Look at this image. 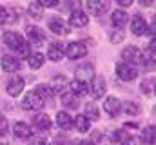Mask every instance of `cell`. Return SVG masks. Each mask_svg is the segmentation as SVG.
<instances>
[{"mask_svg": "<svg viewBox=\"0 0 156 145\" xmlns=\"http://www.w3.org/2000/svg\"><path fill=\"white\" fill-rule=\"evenodd\" d=\"M4 44L11 49V51H15L18 56H22V58H29V44L24 40V36L18 35V33H13V31H7L5 35H4Z\"/></svg>", "mask_w": 156, "mask_h": 145, "instance_id": "cell-1", "label": "cell"}, {"mask_svg": "<svg viewBox=\"0 0 156 145\" xmlns=\"http://www.w3.org/2000/svg\"><path fill=\"white\" fill-rule=\"evenodd\" d=\"M44 105H45V102L37 94V91L26 93V96H24L22 102H20V107L24 109V111H38V109H42Z\"/></svg>", "mask_w": 156, "mask_h": 145, "instance_id": "cell-2", "label": "cell"}, {"mask_svg": "<svg viewBox=\"0 0 156 145\" xmlns=\"http://www.w3.org/2000/svg\"><path fill=\"white\" fill-rule=\"evenodd\" d=\"M122 62L123 64H129V65H138V64H142V51L136 47V45H127V47H123L122 49Z\"/></svg>", "mask_w": 156, "mask_h": 145, "instance_id": "cell-3", "label": "cell"}, {"mask_svg": "<svg viewBox=\"0 0 156 145\" xmlns=\"http://www.w3.org/2000/svg\"><path fill=\"white\" fill-rule=\"evenodd\" d=\"M47 26H49L51 33H55L56 36H66V35H69V33H71L69 24H67L62 16H51V18H49V22H47Z\"/></svg>", "mask_w": 156, "mask_h": 145, "instance_id": "cell-4", "label": "cell"}, {"mask_svg": "<svg viewBox=\"0 0 156 145\" xmlns=\"http://www.w3.org/2000/svg\"><path fill=\"white\" fill-rule=\"evenodd\" d=\"M64 55H67V58H71V60H78V58H83L87 55V47L83 42H69L66 45Z\"/></svg>", "mask_w": 156, "mask_h": 145, "instance_id": "cell-5", "label": "cell"}, {"mask_svg": "<svg viewBox=\"0 0 156 145\" xmlns=\"http://www.w3.org/2000/svg\"><path fill=\"white\" fill-rule=\"evenodd\" d=\"M87 85H89V93H91V96H93L94 100L104 98V94H105V78L94 76Z\"/></svg>", "mask_w": 156, "mask_h": 145, "instance_id": "cell-6", "label": "cell"}, {"mask_svg": "<svg viewBox=\"0 0 156 145\" xmlns=\"http://www.w3.org/2000/svg\"><path fill=\"white\" fill-rule=\"evenodd\" d=\"M116 76L123 82H133L136 76H138V71L134 65H129V64H123V62H118L116 64Z\"/></svg>", "mask_w": 156, "mask_h": 145, "instance_id": "cell-7", "label": "cell"}, {"mask_svg": "<svg viewBox=\"0 0 156 145\" xmlns=\"http://www.w3.org/2000/svg\"><path fill=\"white\" fill-rule=\"evenodd\" d=\"M109 4H111V0H85L87 11L94 16H102L109 9Z\"/></svg>", "mask_w": 156, "mask_h": 145, "instance_id": "cell-8", "label": "cell"}, {"mask_svg": "<svg viewBox=\"0 0 156 145\" xmlns=\"http://www.w3.org/2000/svg\"><path fill=\"white\" fill-rule=\"evenodd\" d=\"M24 87H26V82H24V78H22V76H13V78L7 82V87H5V91H7V94H9V96L16 98L18 94H22Z\"/></svg>", "mask_w": 156, "mask_h": 145, "instance_id": "cell-9", "label": "cell"}, {"mask_svg": "<svg viewBox=\"0 0 156 145\" xmlns=\"http://www.w3.org/2000/svg\"><path fill=\"white\" fill-rule=\"evenodd\" d=\"M0 65L5 72H16L22 67V62L18 56H13V55H4L2 60H0Z\"/></svg>", "mask_w": 156, "mask_h": 145, "instance_id": "cell-10", "label": "cell"}, {"mask_svg": "<svg viewBox=\"0 0 156 145\" xmlns=\"http://www.w3.org/2000/svg\"><path fill=\"white\" fill-rule=\"evenodd\" d=\"M64 53H66V45L60 44V42H53L47 47V58L51 62H60L64 58Z\"/></svg>", "mask_w": 156, "mask_h": 145, "instance_id": "cell-11", "label": "cell"}, {"mask_svg": "<svg viewBox=\"0 0 156 145\" xmlns=\"http://www.w3.org/2000/svg\"><path fill=\"white\" fill-rule=\"evenodd\" d=\"M26 35H27L29 44L40 45V44L45 42V33H44L40 27H37V26H27V27H26Z\"/></svg>", "mask_w": 156, "mask_h": 145, "instance_id": "cell-12", "label": "cell"}, {"mask_svg": "<svg viewBox=\"0 0 156 145\" xmlns=\"http://www.w3.org/2000/svg\"><path fill=\"white\" fill-rule=\"evenodd\" d=\"M147 22H145V18L142 16V15H134V18L131 20V33L134 36H142L147 33Z\"/></svg>", "mask_w": 156, "mask_h": 145, "instance_id": "cell-13", "label": "cell"}, {"mask_svg": "<svg viewBox=\"0 0 156 145\" xmlns=\"http://www.w3.org/2000/svg\"><path fill=\"white\" fill-rule=\"evenodd\" d=\"M89 24V15L83 13L82 9L76 11H71V16H69V26L71 27H85Z\"/></svg>", "mask_w": 156, "mask_h": 145, "instance_id": "cell-14", "label": "cell"}, {"mask_svg": "<svg viewBox=\"0 0 156 145\" xmlns=\"http://www.w3.org/2000/svg\"><path fill=\"white\" fill-rule=\"evenodd\" d=\"M33 127L37 129V131H49L51 127H53V122H51V118L47 116V114H44V112H38V114H35L33 116Z\"/></svg>", "mask_w": 156, "mask_h": 145, "instance_id": "cell-15", "label": "cell"}, {"mask_svg": "<svg viewBox=\"0 0 156 145\" xmlns=\"http://www.w3.org/2000/svg\"><path fill=\"white\" fill-rule=\"evenodd\" d=\"M94 76H96L94 74V65H91V64H83V65H78L76 67V78L82 80V82H85V83H89Z\"/></svg>", "mask_w": 156, "mask_h": 145, "instance_id": "cell-16", "label": "cell"}, {"mask_svg": "<svg viewBox=\"0 0 156 145\" xmlns=\"http://www.w3.org/2000/svg\"><path fill=\"white\" fill-rule=\"evenodd\" d=\"M127 22H129V15H127V11H123V9H116V11L111 15V24H113L115 29H123V27L127 26Z\"/></svg>", "mask_w": 156, "mask_h": 145, "instance_id": "cell-17", "label": "cell"}, {"mask_svg": "<svg viewBox=\"0 0 156 145\" xmlns=\"http://www.w3.org/2000/svg\"><path fill=\"white\" fill-rule=\"evenodd\" d=\"M104 111L109 114V116H116L122 111V104L116 96H105V102H104Z\"/></svg>", "mask_w": 156, "mask_h": 145, "instance_id": "cell-18", "label": "cell"}, {"mask_svg": "<svg viewBox=\"0 0 156 145\" xmlns=\"http://www.w3.org/2000/svg\"><path fill=\"white\" fill-rule=\"evenodd\" d=\"M13 133H15L16 138H22V140H27V138L33 136V129H31V125L26 123V122H16L15 127H13Z\"/></svg>", "mask_w": 156, "mask_h": 145, "instance_id": "cell-19", "label": "cell"}, {"mask_svg": "<svg viewBox=\"0 0 156 145\" xmlns=\"http://www.w3.org/2000/svg\"><path fill=\"white\" fill-rule=\"evenodd\" d=\"M49 87H51V91L53 93H64L67 87H69V82H67V78L64 76V74H56L55 78H53V82L49 83Z\"/></svg>", "mask_w": 156, "mask_h": 145, "instance_id": "cell-20", "label": "cell"}, {"mask_svg": "<svg viewBox=\"0 0 156 145\" xmlns=\"http://www.w3.org/2000/svg\"><path fill=\"white\" fill-rule=\"evenodd\" d=\"M55 122H56V125H58L62 131H67V129L73 127V116H71L69 112H66V111H60V112L56 114Z\"/></svg>", "mask_w": 156, "mask_h": 145, "instance_id": "cell-21", "label": "cell"}, {"mask_svg": "<svg viewBox=\"0 0 156 145\" xmlns=\"http://www.w3.org/2000/svg\"><path fill=\"white\" fill-rule=\"evenodd\" d=\"M62 105L66 109H71V111H75V109L80 107V98H78L76 94H73L71 91H67V93H62Z\"/></svg>", "mask_w": 156, "mask_h": 145, "instance_id": "cell-22", "label": "cell"}, {"mask_svg": "<svg viewBox=\"0 0 156 145\" xmlns=\"http://www.w3.org/2000/svg\"><path fill=\"white\" fill-rule=\"evenodd\" d=\"M69 91H71L73 94H76V96H83V94L89 93V85H87L85 82L75 78L73 82H69Z\"/></svg>", "mask_w": 156, "mask_h": 145, "instance_id": "cell-23", "label": "cell"}, {"mask_svg": "<svg viewBox=\"0 0 156 145\" xmlns=\"http://www.w3.org/2000/svg\"><path fill=\"white\" fill-rule=\"evenodd\" d=\"M73 125H75V129H76L78 133H89V129H91V120H87L83 114H76V116L73 118Z\"/></svg>", "mask_w": 156, "mask_h": 145, "instance_id": "cell-24", "label": "cell"}, {"mask_svg": "<svg viewBox=\"0 0 156 145\" xmlns=\"http://www.w3.org/2000/svg\"><path fill=\"white\" fill-rule=\"evenodd\" d=\"M27 15H29L33 20H42V16H44V7L40 5L38 2H31V4L27 5Z\"/></svg>", "mask_w": 156, "mask_h": 145, "instance_id": "cell-25", "label": "cell"}, {"mask_svg": "<svg viewBox=\"0 0 156 145\" xmlns=\"http://www.w3.org/2000/svg\"><path fill=\"white\" fill-rule=\"evenodd\" d=\"M83 116L87 118V120H93V122H96L98 118H100V111H98V107L93 104V102H87L85 104V107H83Z\"/></svg>", "mask_w": 156, "mask_h": 145, "instance_id": "cell-26", "label": "cell"}, {"mask_svg": "<svg viewBox=\"0 0 156 145\" xmlns=\"http://www.w3.org/2000/svg\"><path fill=\"white\" fill-rule=\"evenodd\" d=\"M27 62H29V67L31 69H40L44 65V62H45V56L42 53H33V55H29Z\"/></svg>", "mask_w": 156, "mask_h": 145, "instance_id": "cell-27", "label": "cell"}, {"mask_svg": "<svg viewBox=\"0 0 156 145\" xmlns=\"http://www.w3.org/2000/svg\"><path fill=\"white\" fill-rule=\"evenodd\" d=\"M35 91H37V94H38L44 102H47V100H51V98L55 96V93L51 91V87H49V85H45V83L37 85V89H35Z\"/></svg>", "mask_w": 156, "mask_h": 145, "instance_id": "cell-28", "label": "cell"}, {"mask_svg": "<svg viewBox=\"0 0 156 145\" xmlns=\"http://www.w3.org/2000/svg\"><path fill=\"white\" fill-rule=\"evenodd\" d=\"M109 140H111V143H113V145H125L127 136H125V133H123L122 129H116V131H113V133H111Z\"/></svg>", "mask_w": 156, "mask_h": 145, "instance_id": "cell-29", "label": "cell"}, {"mask_svg": "<svg viewBox=\"0 0 156 145\" xmlns=\"http://www.w3.org/2000/svg\"><path fill=\"white\" fill-rule=\"evenodd\" d=\"M144 143L145 145H154V125H147L144 129Z\"/></svg>", "mask_w": 156, "mask_h": 145, "instance_id": "cell-30", "label": "cell"}, {"mask_svg": "<svg viewBox=\"0 0 156 145\" xmlns=\"http://www.w3.org/2000/svg\"><path fill=\"white\" fill-rule=\"evenodd\" d=\"M122 107H123V111H125L129 116H136V114H140V105L134 104V102H125Z\"/></svg>", "mask_w": 156, "mask_h": 145, "instance_id": "cell-31", "label": "cell"}, {"mask_svg": "<svg viewBox=\"0 0 156 145\" xmlns=\"http://www.w3.org/2000/svg\"><path fill=\"white\" fill-rule=\"evenodd\" d=\"M111 42L113 44H120V42H123V38H125V33H123V29H113V33H111Z\"/></svg>", "mask_w": 156, "mask_h": 145, "instance_id": "cell-32", "label": "cell"}, {"mask_svg": "<svg viewBox=\"0 0 156 145\" xmlns=\"http://www.w3.org/2000/svg\"><path fill=\"white\" fill-rule=\"evenodd\" d=\"M153 83H154L153 78H151V80H144V82H142V93L151 94V93H153Z\"/></svg>", "mask_w": 156, "mask_h": 145, "instance_id": "cell-33", "label": "cell"}, {"mask_svg": "<svg viewBox=\"0 0 156 145\" xmlns=\"http://www.w3.org/2000/svg\"><path fill=\"white\" fill-rule=\"evenodd\" d=\"M9 131V123H7V118L0 114V136H5Z\"/></svg>", "mask_w": 156, "mask_h": 145, "instance_id": "cell-34", "label": "cell"}, {"mask_svg": "<svg viewBox=\"0 0 156 145\" xmlns=\"http://www.w3.org/2000/svg\"><path fill=\"white\" fill-rule=\"evenodd\" d=\"M29 140H31V145H47V138L44 134H40V136H35L33 134Z\"/></svg>", "mask_w": 156, "mask_h": 145, "instance_id": "cell-35", "label": "cell"}, {"mask_svg": "<svg viewBox=\"0 0 156 145\" xmlns=\"http://www.w3.org/2000/svg\"><path fill=\"white\" fill-rule=\"evenodd\" d=\"M7 20H9V9L4 7V5H0V26L7 24Z\"/></svg>", "mask_w": 156, "mask_h": 145, "instance_id": "cell-36", "label": "cell"}, {"mask_svg": "<svg viewBox=\"0 0 156 145\" xmlns=\"http://www.w3.org/2000/svg\"><path fill=\"white\" fill-rule=\"evenodd\" d=\"M125 145H145V143H144V140L140 136H129L125 140Z\"/></svg>", "mask_w": 156, "mask_h": 145, "instance_id": "cell-37", "label": "cell"}, {"mask_svg": "<svg viewBox=\"0 0 156 145\" xmlns=\"http://www.w3.org/2000/svg\"><path fill=\"white\" fill-rule=\"evenodd\" d=\"M42 7H56L60 0H37Z\"/></svg>", "mask_w": 156, "mask_h": 145, "instance_id": "cell-38", "label": "cell"}, {"mask_svg": "<svg viewBox=\"0 0 156 145\" xmlns=\"http://www.w3.org/2000/svg\"><path fill=\"white\" fill-rule=\"evenodd\" d=\"M80 0H67V7L71 9V11H76V9H80Z\"/></svg>", "mask_w": 156, "mask_h": 145, "instance_id": "cell-39", "label": "cell"}, {"mask_svg": "<svg viewBox=\"0 0 156 145\" xmlns=\"http://www.w3.org/2000/svg\"><path fill=\"white\" fill-rule=\"evenodd\" d=\"M133 2H134V0H116V4L120 5V7H129Z\"/></svg>", "mask_w": 156, "mask_h": 145, "instance_id": "cell-40", "label": "cell"}, {"mask_svg": "<svg viewBox=\"0 0 156 145\" xmlns=\"http://www.w3.org/2000/svg\"><path fill=\"white\" fill-rule=\"evenodd\" d=\"M140 5H144V7H153V5H154V0H140Z\"/></svg>", "mask_w": 156, "mask_h": 145, "instance_id": "cell-41", "label": "cell"}, {"mask_svg": "<svg viewBox=\"0 0 156 145\" xmlns=\"http://www.w3.org/2000/svg\"><path fill=\"white\" fill-rule=\"evenodd\" d=\"M75 145H96L93 140H80V142H76Z\"/></svg>", "mask_w": 156, "mask_h": 145, "instance_id": "cell-42", "label": "cell"}, {"mask_svg": "<svg viewBox=\"0 0 156 145\" xmlns=\"http://www.w3.org/2000/svg\"><path fill=\"white\" fill-rule=\"evenodd\" d=\"M51 145H69V143H67V142H58V140H56V142H53Z\"/></svg>", "mask_w": 156, "mask_h": 145, "instance_id": "cell-43", "label": "cell"}]
</instances>
